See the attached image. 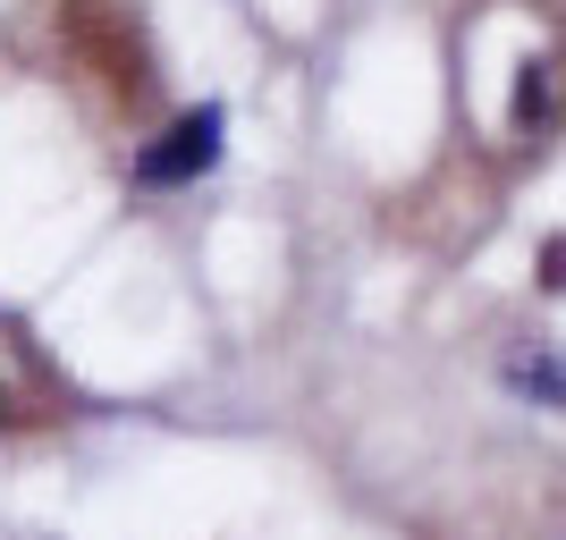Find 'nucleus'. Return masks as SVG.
Returning <instances> with one entry per match:
<instances>
[{
	"label": "nucleus",
	"instance_id": "1",
	"mask_svg": "<svg viewBox=\"0 0 566 540\" xmlns=\"http://www.w3.org/2000/svg\"><path fill=\"white\" fill-rule=\"evenodd\" d=\"M220 144H229V102H195L187 118H169L161 136L136 152V187L144 194H169V187H195L220 169Z\"/></svg>",
	"mask_w": 566,
	"mask_h": 540
},
{
	"label": "nucleus",
	"instance_id": "2",
	"mask_svg": "<svg viewBox=\"0 0 566 540\" xmlns=\"http://www.w3.org/2000/svg\"><path fill=\"white\" fill-rule=\"evenodd\" d=\"M507 389H516V398H533V405H549V414H566V363H558L549 347L507 354Z\"/></svg>",
	"mask_w": 566,
	"mask_h": 540
},
{
	"label": "nucleus",
	"instance_id": "3",
	"mask_svg": "<svg viewBox=\"0 0 566 540\" xmlns=\"http://www.w3.org/2000/svg\"><path fill=\"white\" fill-rule=\"evenodd\" d=\"M542 102H549V76L524 60V76H516V136H533V127H542Z\"/></svg>",
	"mask_w": 566,
	"mask_h": 540
}]
</instances>
